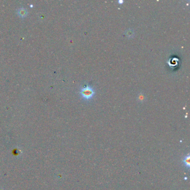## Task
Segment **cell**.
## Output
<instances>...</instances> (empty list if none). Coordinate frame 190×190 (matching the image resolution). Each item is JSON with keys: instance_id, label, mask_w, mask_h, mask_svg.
I'll return each instance as SVG.
<instances>
[{"instance_id": "cell-1", "label": "cell", "mask_w": 190, "mask_h": 190, "mask_svg": "<svg viewBox=\"0 0 190 190\" xmlns=\"http://www.w3.org/2000/svg\"><path fill=\"white\" fill-rule=\"evenodd\" d=\"M95 89L93 86L86 84L80 88L79 95L86 102L91 101L95 96Z\"/></svg>"}, {"instance_id": "cell-2", "label": "cell", "mask_w": 190, "mask_h": 190, "mask_svg": "<svg viewBox=\"0 0 190 190\" xmlns=\"http://www.w3.org/2000/svg\"><path fill=\"white\" fill-rule=\"evenodd\" d=\"M18 15L21 18H25L27 16V11L24 8H21L18 10Z\"/></svg>"}]
</instances>
